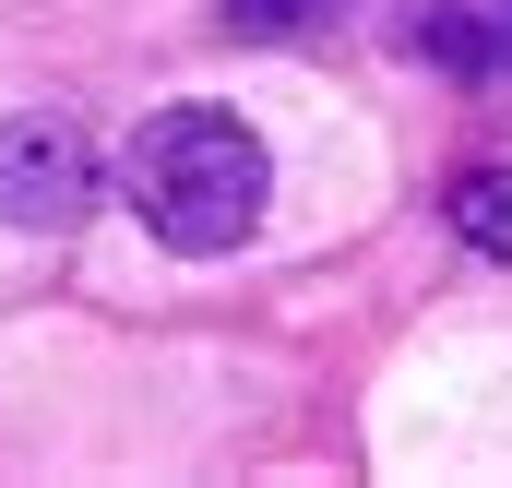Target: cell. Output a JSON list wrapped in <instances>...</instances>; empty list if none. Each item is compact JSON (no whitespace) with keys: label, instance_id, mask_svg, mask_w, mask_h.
Masks as SVG:
<instances>
[{"label":"cell","instance_id":"5b68a950","mask_svg":"<svg viewBox=\"0 0 512 488\" xmlns=\"http://www.w3.org/2000/svg\"><path fill=\"white\" fill-rule=\"evenodd\" d=\"M334 0H227V36H298V24H322Z\"/></svg>","mask_w":512,"mask_h":488},{"label":"cell","instance_id":"7a4b0ae2","mask_svg":"<svg viewBox=\"0 0 512 488\" xmlns=\"http://www.w3.org/2000/svg\"><path fill=\"white\" fill-rule=\"evenodd\" d=\"M84 203H96V143H84V120H60V108L0 120V227L60 239Z\"/></svg>","mask_w":512,"mask_h":488},{"label":"cell","instance_id":"277c9868","mask_svg":"<svg viewBox=\"0 0 512 488\" xmlns=\"http://www.w3.org/2000/svg\"><path fill=\"white\" fill-rule=\"evenodd\" d=\"M465 48H477V84L512 72V0H465Z\"/></svg>","mask_w":512,"mask_h":488},{"label":"cell","instance_id":"3957f363","mask_svg":"<svg viewBox=\"0 0 512 488\" xmlns=\"http://www.w3.org/2000/svg\"><path fill=\"white\" fill-rule=\"evenodd\" d=\"M453 227L477 250H512V167H465L453 179Z\"/></svg>","mask_w":512,"mask_h":488},{"label":"cell","instance_id":"6da1fadb","mask_svg":"<svg viewBox=\"0 0 512 488\" xmlns=\"http://www.w3.org/2000/svg\"><path fill=\"white\" fill-rule=\"evenodd\" d=\"M120 191H131V215H143L167 250L203 262V250H239V239L262 227L274 155H262V131L227 120V108H167V120H143Z\"/></svg>","mask_w":512,"mask_h":488}]
</instances>
